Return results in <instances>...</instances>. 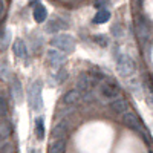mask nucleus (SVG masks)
<instances>
[{
	"mask_svg": "<svg viewBox=\"0 0 153 153\" xmlns=\"http://www.w3.org/2000/svg\"><path fill=\"white\" fill-rule=\"evenodd\" d=\"M113 58L115 63H117V71L121 76L124 78H132L133 74L136 72V65H135V60L129 55V54H124L120 52L118 48H115L113 51Z\"/></svg>",
	"mask_w": 153,
	"mask_h": 153,
	"instance_id": "nucleus-1",
	"label": "nucleus"
},
{
	"mask_svg": "<svg viewBox=\"0 0 153 153\" xmlns=\"http://www.w3.org/2000/svg\"><path fill=\"white\" fill-rule=\"evenodd\" d=\"M28 106L40 113L43 110V81L42 80H34L31 86L28 87Z\"/></svg>",
	"mask_w": 153,
	"mask_h": 153,
	"instance_id": "nucleus-2",
	"label": "nucleus"
},
{
	"mask_svg": "<svg viewBox=\"0 0 153 153\" xmlns=\"http://www.w3.org/2000/svg\"><path fill=\"white\" fill-rule=\"evenodd\" d=\"M51 46L63 52L65 55H68V54H72L75 49V38L71 34H57L51 40Z\"/></svg>",
	"mask_w": 153,
	"mask_h": 153,
	"instance_id": "nucleus-3",
	"label": "nucleus"
},
{
	"mask_svg": "<svg viewBox=\"0 0 153 153\" xmlns=\"http://www.w3.org/2000/svg\"><path fill=\"white\" fill-rule=\"evenodd\" d=\"M98 91H100L101 97L104 100H109V101L120 97V86L110 78H106L104 81H101L98 84Z\"/></svg>",
	"mask_w": 153,
	"mask_h": 153,
	"instance_id": "nucleus-4",
	"label": "nucleus"
},
{
	"mask_svg": "<svg viewBox=\"0 0 153 153\" xmlns=\"http://www.w3.org/2000/svg\"><path fill=\"white\" fill-rule=\"evenodd\" d=\"M100 84L98 81H95L91 75H89V72H83L80 74V76L76 78V84H75V89L78 91L80 94H84V92H89L92 91V89Z\"/></svg>",
	"mask_w": 153,
	"mask_h": 153,
	"instance_id": "nucleus-5",
	"label": "nucleus"
},
{
	"mask_svg": "<svg viewBox=\"0 0 153 153\" xmlns=\"http://www.w3.org/2000/svg\"><path fill=\"white\" fill-rule=\"evenodd\" d=\"M9 84H11L12 100H14L17 104H22L23 101H25V91H23V84H22L20 78H19V76H12Z\"/></svg>",
	"mask_w": 153,
	"mask_h": 153,
	"instance_id": "nucleus-6",
	"label": "nucleus"
},
{
	"mask_svg": "<svg viewBox=\"0 0 153 153\" xmlns=\"http://www.w3.org/2000/svg\"><path fill=\"white\" fill-rule=\"evenodd\" d=\"M46 61H48L49 66L58 69V68H61L63 65H65L66 55L63 52H60V51H57V49H49L46 52Z\"/></svg>",
	"mask_w": 153,
	"mask_h": 153,
	"instance_id": "nucleus-7",
	"label": "nucleus"
},
{
	"mask_svg": "<svg viewBox=\"0 0 153 153\" xmlns=\"http://www.w3.org/2000/svg\"><path fill=\"white\" fill-rule=\"evenodd\" d=\"M68 130H69V121L61 118L52 126V129H51V138L52 139H63L65 135L68 133Z\"/></svg>",
	"mask_w": 153,
	"mask_h": 153,
	"instance_id": "nucleus-8",
	"label": "nucleus"
},
{
	"mask_svg": "<svg viewBox=\"0 0 153 153\" xmlns=\"http://www.w3.org/2000/svg\"><path fill=\"white\" fill-rule=\"evenodd\" d=\"M68 28V23L63 20L61 17H54L46 22V32L48 34H52V35H57L61 29H66Z\"/></svg>",
	"mask_w": 153,
	"mask_h": 153,
	"instance_id": "nucleus-9",
	"label": "nucleus"
},
{
	"mask_svg": "<svg viewBox=\"0 0 153 153\" xmlns=\"http://www.w3.org/2000/svg\"><path fill=\"white\" fill-rule=\"evenodd\" d=\"M123 123L126 124V127H129V129L135 130V132H139L141 130V123H139V118L133 112H129L127 110L124 115H123Z\"/></svg>",
	"mask_w": 153,
	"mask_h": 153,
	"instance_id": "nucleus-10",
	"label": "nucleus"
},
{
	"mask_svg": "<svg viewBox=\"0 0 153 153\" xmlns=\"http://www.w3.org/2000/svg\"><path fill=\"white\" fill-rule=\"evenodd\" d=\"M12 54H14V57L19 58V60L26 58V55H28V46H26V43H25L22 38H16V40L12 42Z\"/></svg>",
	"mask_w": 153,
	"mask_h": 153,
	"instance_id": "nucleus-11",
	"label": "nucleus"
},
{
	"mask_svg": "<svg viewBox=\"0 0 153 153\" xmlns=\"http://www.w3.org/2000/svg\"><path fill=\"white\" fill-rule=\"evenodd\" d=\"M109 107H110V110L115 115H124L127 112V109H129V104H127V100L126 98L118 97V98H115V100L110 101Z\"/></svg>",
	"mask_w": 153,
	"mask_h": 153,
	"instance_id": "nucleus-12",
	"label": "nucleus"
},
{
	"mask_svg": "<svg viewBox=\"0 0 153 153\" xmlns=\"http://www.w3.org/2000/svg\"><path fill=\"white\" fill-rule=\"evenodd\" d=\"M80 98H81V94L76 91V89H72V91H68L65 95H63L61 104L66 106V107H72V106H75L76 103H78Z\"/></svg>",
	"mask_w": 153,
	"mask_h": 153,
	"instance_id": "nucleus-13",
	"label": "nucleus"
},
{
	"mask_svg": "<svg viewBox=\"0 0 153 153\" xmlns=\"http://www.w3.org/2000/svg\"><path fill=\"white\" fill-rule=\"evenodd\" d=\"M34 133H35V138L38 141H43L45 139V135H46V129H45V120L43 117H37L35 121H34Z\"/></svg>",
	"mask_w": 153,
	"mask_h": 153,
	"instance_id": "nucleus-14",
	"label": "nucleus"
},
{
	"mask_svg": "<svg viewBox=\"0 0 153 153\" xmlns=\"http://www.w3.org/2000/svg\"><path fill=\"white\" fill-rule=\"evenodd\" d=\"M34 20L37 22V23H45L46 20H48V9H46V6L45 5H37L35 8H34Z\"/></svg>",
	"mask_w": 153,
	"mask_h": 153,
	"instance_id": "nucleus-15",
	"label": "nucleus"
},
{
	"mask_svg": "<svg viewBox=\"0 0 153 153\" xmlns=\"http://www.w3.org/2000/svg\"><path fill=\"white\" fill-rule=\"evenodd\" d=\"M49 153H66V139H54L49 144Z\"/></svg>",
	"mask_w": 153,
	"mask_h": 153,
	"instance_id": "nucleus-16",
	"label": "nucleus"
},
{
	"mask_svg": "<svg viewBox=\"0 0 153 153\" xmlns=\"http://www.w3.org/2000/svg\"><path fill=\"white\" fill-rule=\"evenodd\" d=\"M11 133H12V124L8 121V120H0V139H6V138H9L11 136Z\"/></svg>",
	"mask_w": 153,
	"mask_h": 153,
	"instance_id": "nucleus-17",
	"label": "nucleus"
},
{
	"mask_svg": "<svg viewBox=\"0 0 153 153\" xmlns=\"http://www.w3.org/2000/svg\"><path fill=\"white\" fill-rule=\"evenodd\" d=\"M12 74H11V68L6 61H0V80L2 81H11Z\"/></svg>",
	"mask_w": 153,
	"mask_h": 153,
	"instance_id": "nucleus-18",
	"label": "nucleus"
},
{
	"mask_svg": "<svg viewBox=\"0 0 153 153\" xmlns=\"http://www.w3.org/2000/svg\"><path fill=\"white\" fill-rule=\"evenodd\" d=\"M109 19H110V12H109L106 8H103V9H98V12L95 14V17H94V23H97V25H103V23L109 22Z\"/></svg>",
	"mask_w": 153,
	"mask_h": 153,
	"instance_id": "nucleus-19",
	"label": "nucleus"
},
{
	"mask_svg": "<svg viewBox=\"0 0 153 153\" xmlns=\"http://www.w3.org/2000/svg\"><path fill=\"white\" fill-rule=\"evenodd\" d=\"M69 78V72H68V69H65V68H58L57 69V74L54 75V80H55V84H63L66 80Z\"/></svg>",
	"mask_w": 153,
	"mask_h": 153,
	"instance_id": "nucleus-20",
	"label": "nucleus"
},
{
	"mask_svg": "<svg viewBox=\"0 0 153 153\" xmlns=\"http://www.w3.org/2000/svg\"><path fill=\"white\" fill-rule=\"evenodd\" d=\"M127 86H129V89L135 94V95H138V94H141V83H139V80L138 78H129V81H127Z\"/></svg>",
	"mask_w": 153,
	"mask_h": 153,
	"instance_id": "nucleus-21",
	"label": "nucleus"
},
{
	"mask_svg": "<svg viewBox=\"0 0 153 153\" xmlns=\"http://www.w3.org/2000/svg\"><path fill=\"white\" fill-rule=\"evenodd\" d=\"M92 38H94V42H95L98 46H101V48L109 46V38H107L104 34H97V35H94Z\"/></svg>",
	"mask_w": 153,
	"mask_h": 153,
	"instance_id": "nucleus-22",
	"label": "nucleus"
},
{
	"mask_svg": "<svg viewBox=\"0 0 153 153\" xmlns=\"http://www.w3.org/2000/svg\"><path fill=\"white\" fill-rule=\"evenodd\" d=\"M31 45H32V51L37 54L38 51L42 49L43 46V37L42 35H37V37H32V40H31Z\"/></svg>",
	"mask_w": 153,
	"mask_h": 153,
	"instance_id": "nucleus-23",
	"label": "nucleus"
},
{
	"mask_svg": "<svg viewBox=\"0 0 153 153\" xmlns=\"http://www.w3.org/2000/svg\"><path fill=\"white\" fill-rule=\"evenodd\" d=\"M8 113V106H6V101H5V97L0 94V118H5Z\"/></svg>",
	"mask_w": 153,
	"mask_h": 153,
	"instance_id": "nucleus-24",
	"label": "nucleus"
},
{
	"mask_svg": "<svg viewBox=\"0 0 153 153\" xmlns=\"http://www.w3.org/2000/svg\"><path fill=\"white\" fill-rule=\"evenodd\" d=\"M110 32H112V35H113V37H117V38L123 37V28L120 26L118 23H117V25H113V26L110 28Z\"/></svg>",
	"mask_w": 153,
	"mask_h": 153,
	"instance_id": "nucleus-25",
	"label": "nucleus"
},
{
	"mask_svg": "<svg viewBox=\"0 0 153 153\" xmlns=\"http://www.w3.org/2000/svg\"><path fill=\"white\" fill-rule=\"evenodd\" d=\"M9 42H11V31H6V32H5V38H2V43H0V48L6 49V48H8V45H9Z\"/></svg>",
	"mask_w": 153,
	"mask_h": 153,
	"instance_id": "nucleus-26",
	"label": "nucleus"
},
{
	"mask_svg": "<svg viewBox=\"0 0 153 153\" xmlns=\"http://www.w3.org/2000/svg\"><path fill=\"white\" fill-rule=\"evenodd\" d=\"M5 11H6V6H5V0H0V17H3Z\"/></svg>",
	"mask_w": 153,
	"mask_h": 153,
	"instance_id": "nucleus-27",
	"label": "nucleus"
},
{
	"mask_svg": "<svg viewBox=\"0 0 153 153\" xmlns=\"http://www.w3.org/2000/svg\"><path fill=\"white\" fill-rule=\"evenodd\" d=\"M29 153H40L37 149H29Z\"/></svg>",
	"mask_w": 153,
	"mask_h": 153,
	"instance_id": "nucleus-28",
	"label": "nucleus"
},
{
	"mask_svg": "<svg viewBox=\"0 0 153 153\" xmlns=\"http://www.w3.org/2000/svg\"><path fill=\"white\" fill-rule=\"evenodd\" d=\"M2 150H3V141L0 139V152H2Z\"/></svg>",
	"mask_w": 153,
	"mask_h": 153,
	"instance_id": "nucleus-29",
	"label": "nucleus"
},
{
	"mask_svg": "<svg viewBox=\"0 0 153 153\" xmlns=\"http://www.w3.org/2000/svg\"><path fill=\"white\" fill-rule=\"evenodd\" d=\"M141 2H143V0H138V3H141Z\"/></svg>",
	"mask_w": 153,
	"mask_h": 153,
	"instance_id": "nucleus-30",
	"label": "nucleus"
}]
</instances>
